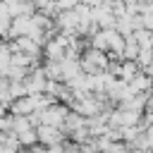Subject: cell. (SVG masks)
Instances as JSON below:
<instances>
[{
	"mask_svg": "<svg viewBox=\"0 0 153 153\" xmlns=\"http://www.w3.org/2000/svg\"><path fill=\"white\" fill-rule=\"evenodd\" d=\"M41 141H45V143H53V141H57V136H55V129H50V127H43L38 134H36Z\"/></svg>",
	"mask_w": 153,
	"mask_h": 153,
	"instance_id": "obj_1",
	"label": "cell"
}]
</instances>
